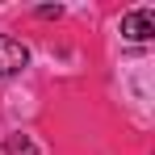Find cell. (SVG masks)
<instances>
[{
    "instance_id": "3957f363",
    "label": "cell",
    "mask_w": 155,
    "mask_h": 155,
    "mask_svg": "<svg viewBox=\"0 0 155 155\" xmlns=\"http://www.w3.org/2000/svg\"><path fill=\"white\" fill-rule=\"evenodd\" d=\"M4 151H8V155H42V151H38V147H34V143L25 138V134H8Z\"/></svg>"
},
{
    "instance_id": "6da1fadb",
    "label": "cell",
    "mask_w": 155,
    "mask_h": 155,
    "mask_svg": "<svg viewBox=\"0 0 155 155\" xmlns=\"http://www.w3.org/2000/svg\"><path fill=\"white\" fill-rule=\"evenodd\" d=\"M122 38L130 42H151L155 38V8H134L122 17Z\"/></svg>"
},
{
    "instance_id": "7a4b0ae2",
    "label": "cell",
    "mask_w": 155,
    "mask_h": 155,
    "mask_svg": "<svg viewBox=\"0 0 155 155\" xmlns=\"http://www.w3.org/2000/svg\"><path fill=\"white\" fill-rule=\"evenodd\" d=\"M25 63H29V51L17 42V38L0 34V76H17Z\"/></svg>"
}]
</instances>
